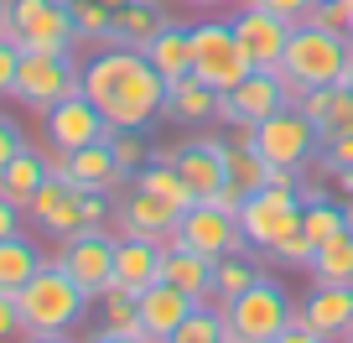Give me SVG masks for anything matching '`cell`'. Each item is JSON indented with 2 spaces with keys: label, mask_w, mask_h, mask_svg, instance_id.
Wrapping results in <instances>:
<instances>
[{
  "label": "cell",
  "mask_w": 353,
  "mask_h": 343,
  "mask_svg": "<svg viewBox=\"0 0 353 343\" xmlns=\"http://www.w3.org/2000/svg\"><path fill=\"white\" fill-rule=\"evenodd\" d=\"M78 89L120 130H145L166 104V78L151 68V57L141 47H114V42H104L94 57H83Z\"/></svg>",
  "instance_id": "cell-1"
},
{
  "label": "cell",
  "mask_w": 353,
  "mask_h": 343,
  "mask_svg": "<svg viewBox=\"0 0 353 343\" xmlns=\"http://www.w3.org/2000/svg\"><path fill=\"white\" fill-rule=\"evenodd\" d=\"M88 291L63 271V260H42L32 281L16 291V312H21V338H68L78 322L88 317Z\"/></svg>",
  "instance_id": "cell-2"
},
{
  "label": "cell",
  "mask_w": 353,
  "mask_h": 343,
  "mask_svg": "<svg viewBox=\"0 0 353 343\" xmlns=\"http://www.w3.org/2000/svg\"><path fill=\"white\" fill-rule=\"evenodd\" d=\"M348 57H353V42L343 32L296 21L291 26V42H286V57H281V78H286L291 99H301V94L317 89V84H338Z\"/></svg>",
  "instance_id": "cell-3"
},
{
  "label": "cell",
  "mask_w": 353,
  "mask_h": 343,
  "mask_svg": "<svg viewBox=\"0 0 353 343\" xmlns=\"http://www.w3.org/2000/svg\"><path fill=\"white\" fill-rule=\"evenodd\" d=\"M0 37L21 52H73L83 47L68 0H0Z\"/></svg>",
  "instance_id": "cell-4"
},
{
  "label": "cell",
  "mask_w": 353,
  "mask_h": 343,
  "mask_svg": "<svg viewBox=\"0 0 353 343\" xmlns=\"http://www.w3.org/2000/svg\"><path fill=\"white\" fill-rule=\"evenodd\" d=\"M291 312L296 307H291L286 286H281L276 276H254L239 297L223 302V317H229L234 343H276Z\"/></svg>",
  "instance_id": "cell-5"
},
{
  "label": "cell",
  "mask_w": 353,
  "mask_h": 343,
  "mask_svg": "<svg viewBox=\"0 0 353 343\" xmlns=\"http://www.w3.org/2000/svg\"><path fill=\"white\" fill-rule=\"evenodd\" d=\"M250 52H244V42H239V32H234V21H198L192 26V73L208 84V89H219V94H229V89H239L244 78H250Z\"/></svg>",
  "instance_id": "cell-6"
},
{
  "label": "cell",
  "mask_w": 353,
  "mask_h": 343,
  "mask_svg": "<svg viewBox=\"0 0 353 343\" xmlns=\"http://www.w3.org/2000/svg\"><path fill=\"white\" fill-rule=\"evenodd\" d=\"M78 47L73 52H21L16 63V84H11V99L32 115H47L63 94L78 89Z\"/></svg>",
  "instance_id": "cell-7"
},
{
  "label": "cell",
  "mask_w": 353,
  "mask_h": 343,
  "mask_svg": "<svg viewBox=\"0 0 353 343\" xmlns=\"http://www.w3.org/2000/svg\"><path fill=\"white\" fill-rule=\"evenodd\" d=\"M250 141L270 166H291V172H307V166L317 161V151H322L312 120L296 110V104H286V110H276L270 120H260L250 130Z\"/></svg>",
  "instance_id": "cell-8"
},
{
  "label": "cell",
  "mask_w": 353,
  "mask_h": 343,
  "mask_svg": "<svg viewBox=\"0 0 353 343\" xmlns=\"http://www.w3.org/2000/svg\"><path fill=\"white\" fill-rule=\"evenodd\" d=\"M114 244H120V229H104V224H83L78 234L57 239V260L63 271L99 302V291L114 281Z\"/></svg>",
  "instance_id": "cell-9"
},
{
  "label": "cell",
  "mask_w": 353,
  "mask_h": 343,
  "mask_svg": "<svg viewBox=\"0 0 353 343\" xmlns=\"http://www.w3.org/2000/svg\"><path fill=\"white\" fill-rule=\"evenodd\" d=\"M301 229V198L291 188H260V193H250L244 198V208H239V234H244V244L250 250H276L286 234H296Z\"/></svg>",
  "instance_id": "cell-10"
},
{
  "label": "cell",
  "mask_w": 353,
  "mask_h": 343,
  "mask_svg": "<svg viewBox=\"0 0 353 343\" xmlns=\"http://www.w3.org/2000/svg\"><path fill=\"white\" fill-rule=\"evenodd\" d=\"M286 104H296V99H291L281 68H250V78H244L239 89L219 94V120H229V125H260V120H270L276 110H286Z\"/></svg>",
  "instance_id": "cell-11"
},
{
  "label": "cell",
  "mask_w": 353,
  "mask_h": 343,
  "mask_svg": "<svg viewBox=\"0 0 353 343\" xmlns=\"http://www.w3.org/2000/svg\"><path fill=\"white\" fill-rule=\"evenodd\" d=\"M104 115H99V104L88 99L83 89H73V94H63V99L52 104V110L42 115V135H47V146H57V151H78V146H94V141H104Z\"/></svg>",
  "instance_id": "cell-12"
},
{
  "label": "cell",
  "mask_w": 353,
  "mask_h": 343,
  "mask_svg": "<svg viewBox=\"0 0 353 343\" xmlns=\"http://www.w3.org/2000/svg\"><path fill=\"white\" fill-rule=\"evenodd\" d=\"M176 239H188L192 250H203L208 260H223V255H239V250H250V244H244V234H239V219L219 213L213 203H192V208H182Z\"/></svg>",
  "instance_id": "cell-13"
},
{
  "label": "cell",
  "mask_w": 353,
  "mask_h": 343,
  "mask_svg": "<svg viewBox=\"0 0 353 343\" xmlns=\"http://www.w3.org/2000/svg\"><path fill=\"white\" fill-rule=\"evenodd\" d=\"M234 32H239V42H244V52H250L254 68H281L286 42H291L286 16L265 11V6H239V11H234Z\"/></svg>",
  "instance_id": "cell-14"
},
{
  "label": "cell",
  "mask_w": 353,
  "mask_h": 343,
  "mask_svg": "<svg viewBox=\"0 0 353 343\" xmlns=\"http://www.w3.org/2000/svg\"><path fill=\"white\" fill-rule=\"evenodd\" d=\"M114 224H120V234H141V239H161L166 244L176 234V224H182V208L130 182V193L114 203Z\"/></svg>",
  "instance_id": "cell-15"
},
{
  "label": "cell",
  "mask_w": 353,
  "mask_h": 343,
  "mask_svg": "<svg viewBox=\"0 0 353 343\" xmlns=\"http://www.w3.org/2000/svg\"><path fill=\"white\" fill-rule=\"evenodd\" d=\"M26 219H32L47 239H68V234H78V229H83L78 188H73V182H63V177H47L42 188L32 193V203H26Z\"/></svg>",
  "instance_id": "cell-16"
},
{
  "label": "cell",
  "mask_w": 353,
  "mask_h": 343,
  "mask_svg": "<svg viewBox=\"0 0 353 343\" xmlns=\"http://www.w3.org/2000/svg\"><path fill=\"white\" fill-rule=\"evenodd\" d=\"M135 307H141V322L151 328L156 343H172L176 328H182V317L198 307V297L182 291V286H172V281H151L145 291H135Z\"/></svg>",
  "instance_id": "cell-17"
},
{
  "label": "cell",
  "mask_w": 353,
  "mask_h": 343,
  "mask_svg": "<svg viewBox=\"0 0 353 343\" xmlns=\"http://www.w3.org/2000/svg\"><path fill=\"white\" fill-rule=\"evenodd\" d=\"M172 166L182 172V182L192 188V198H213V193L229 182V172H223V141L219 135H203V141H188V146H176Z\"/></svg>",
  "instance_id": "cell-18"
},
{
  "label": "cell",
  "mask_w": 353,
  "mask_h": 343,
  "mask_svg": "<svg viewBox=\"0 0 353 343\" xmlns=\"http://www.w3.org/2000/svg\"><path fill=\"white\" fill-rule=\"evenodd\" d=\"M296 110L312 120L317 141H332V135H353V89L348 84H317L296 99Z\"/></svg>",
  "instance_id": "cell-19"
},
{
  "label": "cell",
  "mask_w": 353,
  "mask_h": 343,
  "mask_svg": "<svg viewBox=\"0 0 353 343\" xmlns=\"http://www.w3.org/2000/svg\"><path fill=\"white\" fill-rule=\"evenodd\" d=\"M307 322L327 338H348L353 333V281H317V291L307 297Z\"/></svg>",
  "instance_id": "cell-20"
},
{
  "label": "cell",
  "mask_w": 353,
  "mask_h": 343,
  "mask_svg": "<svg viewBox=\"0 0 353 343\" xmlns=\"http://www.w3.org/2000/svg\"><path fill=\"white\" fill-rule=\"evenodd\" d=\"M161 260H166V244L161 239L120 234V244H114V281L130 286V291H145L151 281H161Z\"/></svg>",
  "instance_id": "cell-21"
},
{
  "label": "cell",
  "mask_w": 353,
  "mask_h": 343,
  "mask_svg": "<svg viewBox=\"0 0 353 343\" xmlns=\"http://www.w3.org/2000/svg\"><path fill=\"white\" fill-rule=\"evenodd\" d=\"M161 281L192 291L198 302H213V260L203 250H192L188 239H166V260H161Z\"/></svg>",
  "instance_id": "cell-22"
},
{
  "label": "cell",
  "mask_w": 353,
  "mask_h": 343,
  "mask_svg": "<svg viewBox=\"0 0 353 343\" xmlns=\"http://www.w3.org/2000/svg\"><path fill=\"white\" fill-rule=\"evenodd\" d=\"M166 120L176 125H203V120H219V89H208L198 73H182L166 84V104H161Z\"/></svg>",
  "instance_id": "cell-23"
},
{
  "label": "cell",
  "mask_w": 353,
  "mask_h": 343,
  "mask_svg": "<svg viewBox=\"0 0 353 343\" xmlns=\"http://www.w3.org/2000/svg\"><path fill=\"white\" fill-rule=\"evenodd\" d=\"M141 52L151 57V68L166 78V84H172V78H182V73H192V26L161 21V32H156Z\"/></svg>",
  "instance_id": "cell-24"
},
{
  "label": "cell",
  "mask_w": 353,
  "mask_h": 343,
  "mask_svg": "<svg viewBox=\"0 0 353 343\" xmlns=\"http://www.w3.org/2000/svg\"><path fill=\"white\" fill-rule=\"evenodd\" d=\"M47 177H52V166H47V156L26 146V151H16L11 161L0 166V198H11L16 208H26V203H32V193L42 188Z\"/></svg>",
  "instance_id": "cell-25"
},
{
  "label": "cell",
  "mask_w": 353,
  "mask_h": 343,
  "mask_svg": "<svg viewBox=\"0 0 353 343\" xmlns=\"http://www.w3.org/2000/svg\"><path fill=\"white\" fill-rule=\"evenodd\" d=\"M42 260H47V255L37 250V239H26L21 229L6 234V239H0V291H6V297H16V291H21L26 281L42 271Z\"/></svg>",
  "instance_id": "cell-26"
},
{
  "label": "cell",
  "mask_w": 353,
  "mask_h": 343,
  "mask_svg": "<svg viewBox=\"0 0 353 343\" xmlns=\"http://www.w3.org/2000/svg\"><path fill=\"white\" fill-rule=\"evenodd\" d=\"M161 6H145V0H130V6H120L114 11V26H110V37L104 42H114V47H145L156 32H161Z\"/></svg>",
  "instance_id": "cell-27"
},
{
  "label": "cell",
  "mask_w": 353,
  "mask_h": 343,
  "mask_svg": "<svg viewBox=\"0 0 353 343\" xmlns=\"http://www.w3.org/2000/svg\"><path fill=\"white\" fill-rule=\"evenodd\" d=\"M312 281H353V234L338 229L332 239H322L312 250Z\"/></svg>",
  "instance_id": "cell-28"
},
{
  "label": "cell",
  "mask_w": 353,
  "mask_h": 343,
  "mask_svg": "<svg viewBox=\"0 0 353 343\" xmlns=\"http://www.w3.org/2000/svg\"><path fill=\"white\" fill-rule=\"evenodd\" d=\"M130 182H135V188H145V193H156V198H166V203H176V208H192V203H198L172 161H145Z\"/></svg>",
  "instance_id": "cell-29"
},
{
  "label": "cell",
  "mask_w": 353,
  "mask_h": 343,
  "mask_svg": "<svg viewBox=\"0 0 353 343\" xmlns=\"http://www.w3.org/2000/svg\"><path fill=\"white\" fill-rule=\"evenodd\" d=\"M172 343H234V333H229V317H223L219 307L198 302V307L182 317V328H176Z\"/></svg>",
  "instance_id": "cell-30"
},
{
  "label": "cell",
  "mask_w": 353,
  "mask_h": 343,
  "mask_svg": "<svg viewBox=\"0 0 353 343\" xmlns=\"http://www.w3.org/2000/svg\"><path fill=\"white\" fill-rule=\"evenodd\" d=\"M327 182H338V193H353V135H332L322 141L317 161H312Z\"/></svg>",
  "instance_id": "cell-31"
},
{
  "label": "cell",
  "mask_w": 353,
  "mask_h": 343,
  "mask_svg": "<svg viewBox=\"0 0 353 343\" xmlns=\"http://www.w3.org/2000/svg\"><path fill=\"white\" fill-rule=\"evenodd\" d=\"M260 276V271L244 260V255H223V260H213V302H229V297H239L250 281Z\"/></svg>",
  "instance_id": "cell-32"
},
{
  "label": "cell",
  "mask_w": 353,
  "mask_h": 343,
  "mask_svg": "<svg viewBox=\"0 0 353 343\" xmlns=\"http://www.w3.org/2000/svg\"><path fill=\"white\" fill-rule=\"evenodd\" d=\"M343 229V203L322 198V203H301V234H307L312 244L332 239V234Z\"/></svg>",
  "instance_id": "cell-33"
},
{
  "label": "cell",
  "mask_w": 353,
  "mask_h": 343,
  "mask_svg": "<svg viewBox=\"0 0 353 343\" xmlns=\"http://www.w3.org/2000/svg\"><path fill=\"white\" fill-rule=\"evenodd\" d=\"M73 6V21H78V37L83 42H104L114 26V11L104 6V0H68Z\"/></svg>",
  "instance_id": "cell-34"
},
{
  "label": "cell",
  "mask_w": 353,
  "mask_h": 343,
  "mask_svg": "<svg viewBox=\"0 0 353 343\" xmlns=\"http://www.w3.org/2000/svg\"><path fill=\"white\" fill-rule=\"evenodd\" d=\"M110 151H114V161H120V172H125V177H135V172H141V166L151 161V146L141 141V130H114Z\"/></svg>",
  "instance_id": "cell-35"
},
{
  "label": "cell",
  "mask_w": 353,
  "mask_h": 343,
  "mask_svg": "<svg viewBox=\"0 0 353 343\" xmlns=\"http://www.w3.org/2000/svg\"><path fill=\"white\" fill-rule=\"evenodd\" d=\"M312 250H317V244L307 239V234H286V239L276 244V250H270V260H276V266H296V271H307L312 266Z\"/></svg>",
  "instance_id": "cell-36"
},
{
  "label": "cell",
  "mask_w": 353,
  "mask_h": 343,
  "mask_svg": "<svg viewBox=\"0 0 353 343\" xmlns=\"http://www.w3.org/2000/svg\"><path fill=\"white\" fill-rule=\"evenodd\" d=\"M94 338H99V343H156L151 328H145L141 317H130V322H99Z\"/></svg>",
  "instance_id": "cell-37"
},
{
  "label": "cell",
  "mask_w": 353,
  "mask_h": 343,
  "mask_svg": "<svg viewBox=\"0 0 353 343\" xmlns=\"http://www.w3.org/2000/svg\"><path fill=\"white\" fill-rule=\"evenodd\" d=\"M301 21H312V26H327V32H343V37H348V11H343L338 0H312Z\"/></svg>",
  "instance_id": "cell-38"
},
{
  "label": "cell",
  "mask_w": 353,
  "mask_h": 343,
  "mask_svg": "<svg viewBox=\"0 0 353 343\" xmlns=\"http://www.w3.org/2000/svg\"><path fill=\"white\" fill-rule=\"evenodd\" d=\"M276 343H322V333L307 322V312H291L286 317V328H281V338Z\"/></svg>",
  "instance_id": "cell-39"
},
{
  "label": "cell",
  "mask_w": 353,
  "mask_h": 343,
  "mask_svg": "<svg viewBox=\"0 0 353 343\" xmlns=\"http://www.w3.org/2000/svg\"><path fill=\"white\" fill-rule=\"evenodd\" d=\"M16 63H21V47L0 37V99H11V84H16Z\"/></svg>",
  "instance_id": "cell-40"
},
{
  "label": "cell",
  "mask_w": 353,
  "mask_h": 343,
  "mask_svg": "<svg viewBox=\"0 0 353 343\" xmlns=\"http://www.w3.org/2000/svg\"><path fill=\"white\" fill-rule=\"evenodd\" d=\"M244 198H250V193L239 188V182H223L219 193H213V198H203V203H213V208L219 213H229V219H239V208H244Z\"/></svg>",
  "instance_id": "cell-41"
},
{
  "label": "cell",
  "mask_w": 353,
  "mask_h": 343,
  "mask_svg": "<svg viewBox=\"0 0 353 343\" xmlns=\"http://www.w3.org/2000/svg\"><path fill=\"white\" fill-rule=\"evenodd\" d=\"M16 151H26V135H21V125H16L11 115H0V166L11 161Z\"/></svg>",
  "instance_id": "cell-42"
},
{
  "label": "cell",
  "mask_w": 353,
  "mask_h": 343,
  "mask_svg": "<svg viewBox=\"0 0 353 343\" xmlns=\"http://www.w3.org/2000/svg\"><path fill=\"white\" fill-rule=\"evenodd\" d=\"M244 6H265V11H276V16H286V21L296 26L301 16H307V6H312V0H244Z\"/></svg>",
  "instance_id": "cell-43"
},
{
  "label": "cell",
  "mask_w": 353,
  "mask_h": 343,
  "mask_svg": "<svg viewBox=\"0 0 353 343\" xmlns=\"http://www.w3.org/2000/svg\"><path fill=\"white\" fill-rule=\"evenodd\" d=\"M21 312H16V297H6L0 291V338H21Z\"/></svg>",
  "instance_id": "cell-44"
},
{
  "label": "cell",
  "mask_w": 353,
  "mask_h": 343,
  "mask_svg": "<svg viewBox=\"0 0 353 343\" xmlns=\"http://www.w3.org/2000/svg\"><path fill=\"white\" fill-rule=\"evenodd\" d=\"M21 213H26V208H16L11 198H0V239H6V234H16V229H21Z\"/></svg>",
  "instance_id": "cell-45"
},
{
  "label": "cell",
  "mask_w": 353,
  "mask_h": 343,
  "mask_svg": "<svg viewBox=\"0 0 353 343\" xmlns=\"http://www.w3.org/2000/svg\"><path fill=\"white\" fill-rule=\"evenodd\" d=\"M343 229L353 234V193H343Z\"/></svg>",
  "instance_id": "cell-46"
},
{
  "label": "cell",
  "mask_w": 353,
  "mask_h": 343,
  "mask_svg": "<svg viewBox=\"0 0 353 343\" xmlns=\"http://www.w3.org/2000/svg\"><path fill=\"white\" fill-rule=\"evenodd\" d=\"M188 6H198V11H219V6H234V0H188Z\"/></svg>",
  "instance_id": "cell-47"
},
{
  "label": "cell",
  "mask_w": 353,
  "mask_h": 343,
  "mask_svg": "<svg viewBox=\"0 0 353 343\" xmlns=\"http://www.w3.org/2000/svg\"><path fill=\"white\" fill-rule=\"evenodd\" d=\"M338 84H348V89H353V57H348V68H343V78H338Z\"/></svg>",
  "instance_id": "cell-48"
},
{
  "label": "cell",
  "mask_w": 353,
  "mask_h": 343,
  "mask_svg": "<svg viewBox=\"0 0 353 343\" xmlns=\"http://www.w3.org/2000/svg\"><path fill=\"white\" fill-rule=\"evenodd\" d=\"M104 6H110V11H120V6H130V0H104Z\"/></svg>",
  "instance_id": "cell-49"
},
{
  "label": "cell",
  "mask_w": 353,
  "mask_h": 343,
  "mask_svg": "<svg viewBox=\"0 0 353 343\" xmlns=\"http://www.w3.org/2000/svg\"><path fill=\"white\" fill-rule=\"evenodd\" d=\"M338 6H343V11H348V21H353V0H338Z\"/></svg>",
  "instance_id": "cell-50"
},
{
  "label": "cell",
  "mask_w": 353,
  "mask_h": 343,
  "mask_svg": "<svg viewBox=\"0 0 353 343\" xmlns=\"http://www.w3.org/2000/svg\"><path fill=\"white\" fill-rule=\"evenodd\" d=\"M348 42H353V21H348Z\"/></svg>",
  "instance_id": "cell-51"
},
{
  "label": "cell",
  "mask_w": 353,
  "mask_h": 343,
  "mask_svg": "<svg viewBox=\"0 0 353 343\" xmlns=\"http://www.w3.org/2000/svg\"><path fill=\"white\" fill-rule=\"evenodd\" d=\"M348 343H353V333H348Z\"/></svg>",
  "instance_id": "cell-52"
}]
</instances>
